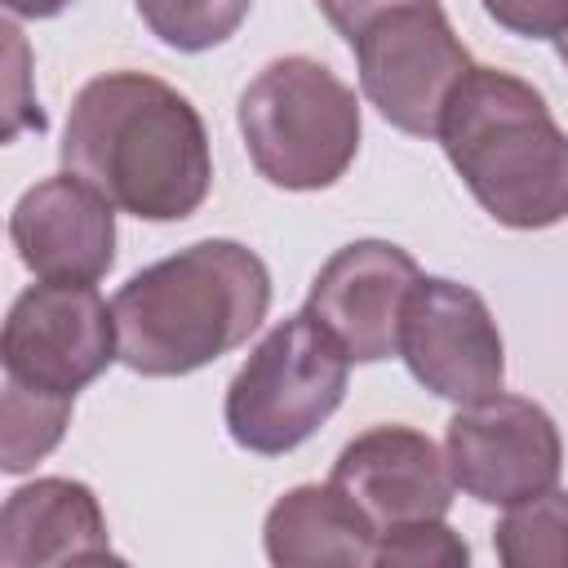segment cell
<instances>
[{
  "label": "cell",
  "mask_w": 568,
  "mask_h": 568,
  "mask_svg": "<svg viewBox=\"0 0 568 568\" xmlns=\"http://www.w3.org/2000/svg\"><path fill=\"white\" fill-rule=\"evenodd\" d=\"M58 160L142 222H182L213 186V151L200 111L186 93L146 71L93 75L71 98Z\"/></svg>",
  "instance_id": "cell-1"
},
{
  "label": "cell",
  "mask_w": 568,
  "mask_h": 568,
  "mask_svg": "<svg viewBox=\"0 0 568 568\" xmlns=\"http://www.w3.org/2000/svg\"><path fill=\"white\" fill-rule=\"evenodd\" d=\"M120 359L142 377H186L244 346L271 311V271L240 240H195L129 275L115 297Z\"/></svg>",
  "instance_id": "cell-2"
},
{
  "label": "cell",
  "mask_w": 568,
  "mask_h": 568,
  "mask_svg": "<svg viewBox=\"0 0 568 568\" xmlns=\"http://www.w3.org/2000/svg\"><path fill=\"white\" fill-rule=\"evenodd\" d=\"M435 138L493 222L546 231L568 217V133L528 80L497 67H470Z\"/></svg>",
  "instance_id": "cell-3"
},
{
  "label": "cell",
  "mask_w": 568,
  "mask_h": 568,
  "mask_svg": "<svg viewBox=\"0 0 568 568\" xmlns=\"http://www.w3.org/2000/svg\"><path fill=\"white\" fill-rule=\"evenodd\" d=\"M253 169L280 191H324L359 151V98L333 67L288 53L266 62L235 106Z\"/></svg>",
  "instance_id": "cell-4"
},
{
  "label": "cell",
  "mask_w": 568,
  "mask_h": 568,
  "mask_svg": "<svg viewBox=\"0 0 568 568\" xmlns=\"http://www.w3.org/2000/svg\"><path fill=\"white\" fill-rule=\"evenodd\" d=\"M346 377V351L306 311L284 315L226 386V435L244 453L284 457L337 413Z\"/></svg>",
  "instance_id": "cell-5"
},
{
  "label": "cell",
  "mask_w": 568,
  "mask_h": 568,
  "mask_svg": "<svg viewBox=\"0 0 568 568\" xmlns=\"http://www.w3.org/2000/svg\"><path fill=\"white\" fill-rule=\"evenodd\" d=\"M364 98L413 138H435L457 80L475 67L439 0H395L346 36Z\"/></svg>",
  "instance_id": "cell-6"
},
{
  "label": "cell",
  "mask_w": 568,
  "mask_h": 568,
  "mask_svg": "<svg viewBox=\"0 0 568 568\" xmlns=\"http://www.w3.org/2000/svg\"><path fill=\"white\" fill-rule=\"evenodd\" d=\"M111 359H120L115 311L93 284L36 280L13 297L0 333L4 382L75 399Z\"/></svg>",
  "instance_id": "cell-7"
},
{
  "label": "cell",
  "mask_w": 568,
  "mask_h": 568,
  "mask_svg": "<svg viewBox=\"0 0 568 568\" xmlns=\"http://www.w3.org/2000/svg\"><path fill=\"white\" fill-rule=\"evenodd\" d=\"M453 484L484 506H515L559 484L564 439L555 417L524 395H488L457 404L444 430Z\"/></svg>",
  "instance_id": "cell-8"
},
{
  "label": "cell",
  "mask_w": 568,
  "mask_h": 568,
  "mask_svg": "<svg viewBox=\"0 0 568 568\" xmlns=\"http://www.w3.org/2000/svg\"><path fill=\"white\" fill-rule=\"evenodd\" d=\"M399 359L439 399L475 404L501 390L506 346L488 302L457 280L422 275L404 302Z\"/></svg>",
  "instance_id": "cell-9"
},
{
  "label": "cell",
  "mask_w": 568,
  "mask_h": 568,
  "mask_svg": "<svg viewBox=\"0 0 568 568\" xmlns=\"http://www.w3.org/2000/svg\"><path fill=\"white\" fill-rule=\"evenodd\" d=\"M417 280L422 271L408 248L390 240H355L315 271L302 311L346 351L351 364H377L399 355V320Z\"/></svg>",
  "instance_id": "cell-10"
},
{
  "label": "cell",
  "mask_w": 568,
  "mask_h": 568,
  "mask_svg": "<svg viewBox=\"0 0 568 568\" xmlns=\"http://www.w3.org/2000/svg\"><path fill=\"white\" fill-rule=\"evenodd\" d=\"M9 240L36 280L98 284L115 266V204L62 169L18 195Z\"/></svg>",
  "instance_id": "cell-11"
},
{
  "label": "cell",
  "mask_w": 568,
  "mask_h": 568,
  "mask_svg": "<svg viewBox=\"0 0 568 568\" xmlns=\"http://www.w3.org/2000/svg\"><path fill=\"white\" fill-rule=\"evenodd\" d=\"M328 479L377 524V532L413 519H444L457 488L448 457L413 426H368L337 453Z\"/></svg>",
  "instance_id": "cell-12"
},
{
  "label": "cell",
  "mask_w": 568,
  "mask_h": 568,
  "mask_svg": "<svg viewBox=\"0 0 568 568\" xmlns=\"http://www.w3.org/2000/svg\"><path fill=\"white\" fill-rule=\"evenodd\" d=\"M115 559L98 493L67 475H44L4 497L0 568H62Z\"/></svg>",
  "instance_id": "cell-13"
},
{
  "label": "cell",
  "mask_w": 568,
  "mask_h": 568,
  "mask_svg": "<svg viewBox=\"0 0 568 568\" xmlns=\"http://www.w3.org/2000/svg\"><path fill=\"white\" fill-rule=\"evenodd\" d=\"M262 546L275 568H364L377 550V524L333 479L297 484L266 510Z\"/></svg>",
  "instance_id": "cell-14"
},
{
  "label": "cell",
  "mask_w": 568,
  "mask_h": 568,
  "mask_svg": "<svg viewBox=\"0 0 568 568\" xmlns=\"http://www.w3.org/2000/svg\"><path fill=\"white\" fill-rule=\"evenodd\" d=\"M493 550L506 568H568V493L546 488L506 506L493 528Z\"/></svg>",
  "instance_id": "cell-15"
},
{
  "label": "cell",
  "mask_w": 568,
  "mask_h": 568,
  "mask_svg": "<svg viewBox=\"0 0 568 568\" xmlns=\"http://www.w3.org/2000/svg\"><path fill=\"white\" fill-rule=\"evenodd\" d=\"M71 404H75L71 395H49V390L4 382V395H0V466H4V475L31 470L40 457H49L62 444Z\"/></svg>",
  "instance_id": "cell-16"
},
{
  "label": "cell",
  "mask_w": 568,
  "mask_h": 568,
  "mask_svg": "<svg viewBox=\"0 0 568 568\" xmlns=\"http://www.w3.org/2000/svg\"><path fill=\"white\" fill-rule=\"evenodd\" d=\"M133 4L146 31L178 53H204L226 44L253 9V0H133Z\"/></svg>",
  "instance_id": "cell-17"
},
{
  "label": "cell",
  "mask_w": 568,
  "mask_h": 568,
  "mask_svg": "<svg viewBox=\"0 0 568 568\" xmlns=\"http://www.w3.org/2000/svg\"><path fill=\"white\" fill-rule=\"evenodd\" d=\"M373 564L377 568H466L470 546L444 519H413L377 532Z\"/></svg>",
  "instance_id": "cell-18"
},
{
  "label": "cell",
  "mask_w": 568,
  "mask_h": 568,
  "mask_svg": "<svg viewBox=\"0 0 568 568\" xmlns=\"http://www.w3.org/2000/svg\"><path fill=\"white\" fill-rule=\"evenodd\" d=\"M484 13L524 40H555L568 31V0H479Z\"/></svg>",
  "instance_id": "cell-19"
},
{
  "label": "cell",
  "mask_w": 568,
  "mask_h": 568,
  "mask_svg": "<svg viewBox=\"0 0 568 568\" xmlns=\"http://www.w3.org/2000/svg\"><path fill=\"white\" fill-rule=\"evenodd\" d=\"M386 4H395V0H315V9L328 18V27L346 40L364 18H373L377 9H386Z\"/></svg>",
  "instance_id": "cell-20"
},
{
  "label": "cell",
  "mask_w": 568,
  "mask_h": 568,
  "mask_svg": "<svg viewBox=\"0 0 568 568\" xmlns=\"http://www.w3.org/2000/svg\"><path fill=\"white\" fill-rule=\"evenodd\" d=\"M71 0H4V9L13 18H58Z\"/></svg>",
  "instance_id": "cell-21"
},
{
  "label": "cell",
  "mask_w": 568,
  "mask_h": 568,
  "mask_svg": "<svg viewBox=\"0 0 568 568\" xmlns=\"http://www.w3.org/2000/svg\"><path fill=\"white\" fill-rule=\"evenodd\" d=\"M555 53H559V62L568 67V31H564V36H555Z\"/></svg>",
  "instance_id": "cell-22"
}]
</instances>
